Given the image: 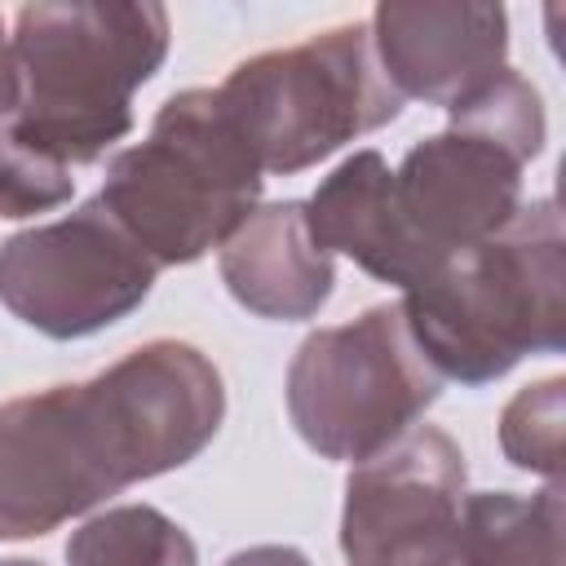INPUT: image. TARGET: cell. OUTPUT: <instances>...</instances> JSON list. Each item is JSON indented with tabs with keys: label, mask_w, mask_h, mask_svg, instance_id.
<instances>
[{
	"label": "cell",
	"mask_w": 566,
	"mask_h": 566,
	"mask_svg": "<svg viewBox=\"0 0 566 566\" xmlns=\"http://www.w3.org/2000/svg\"><path fill=\"white\" fill-rule=\"evenodd\" d=\"M566 234L557 199H531L491 239L402 292V318L442 380L482 389L526 354L566 345Z\"/></svg>",
	"instance_id": "cell-2"
},
{
	"label": "cell",
	"mask_w": 566,
	"mask_h": 566,
	"mask_svg": "<svg viewBox=\"0 0 566 566\" xmlns=\"http://www.w3.org/2000/svg\"><path fill=\"white\" fill-rule=\"evenodd\" d=\"M217 270L226 292L248 314L270 323L314 318L336 287V265L310 234L305 199H279L256 208L221 243Z\"/></svg>",
	"instance_id": "cell-11"
},
{
	"label": "cell",
	"mask_w": 566,
	"mask_h": 566,
	"mask_svg": "<svg viewBox=\"0 0 566 566\" xmlns=\"http://www.w3.org/2000/svg\"><path fill=\"white\" fill-rule=\"evenodd\" d=\"M221 566H314V562L292 544H252V548L230 553Z\"/></svg>",
	"instance_id": "cell-19"
},
{
	"label": "cell",
	"mask_w": 566,
	"mask_h": 566,
	"mask_svg": "<svg viewBox=\"0 0 566 566\" xmlns=\"http://www.w3.org/2000/svg\"><path fill=\"white\" fill-rule=\"evenodd\" d=\"M305 221L327 256L340 252L380 283L407 292L424 279L398 221L394 168L380 150H354L349 159H340L305 199Z\"/></svg>",
	"instance_id": "cell-12"
},
{
	"label": "cell",
	"mask_w": 566,
	"mask_h": 566,
	"mask_svg": "<svg viewBox=\"0 0 566 566\" xmlns=\"http://www.w3.org/2000/svg\"><path fill=\"white\" fill-rule=\"evenodd\" d=\"M522 168L509 146L464 124H447L402 155L394 168V203L424 279L447 256L513 221L522 208Z\"/></svg>",
	"instance_id": "cell-9"
},
{
	"label": "cell",
	"mask_w": 566,
	"mask_h": 566,
	"mask_svg": "<svg viewBox=\"0 0 566 566\" xmlns=\"http://www.w3.org/2000/svg\"><path fill=\"white\" fill-rule=\"evenodd\" d=\"M75 190L71 168L44 159L40 150H31L9 124H0V217L4 221H22L49 208H62Z\"/></svg>",
	"instance_id": "cell-17"
},
{
	"label": "cell",
	"mask_w": 566,
	"mask_h": 566,
	"mask_svg": "<svg viewBox=\"0 0 566 566\" xmlns=\"http://www.w3.org/2000/svg\"><path fill=\"white\" fill-rule=\"evenodd\" d=\"M66 566H199V548L164 509L115 504L71 531Z\"/></svg>",
	"instance_id": "cell-14"
},
{
	"label": "cell",
	"mask_w": 566,
	"mask_h": 566,
	"mask_svg": "<svg viewBox=\"0 0 566 566\" xmlns=\"http://www.w3.org/2000/svg\"><path fill=\"white\" fill-rule=\"evenodd\" d=\"M168 9L133 0L22 4L13 57L22 106L9 128L62 168L102 159L133 128V93L168 57Z\"/></svg>",
	"instance_id": "cell-3"
},
{
	"label": "cell",
	"mask_w": 566,
	"mask_h": 566,
	"mask_svg": "<svg viewBox=\"0 0 566 566\" xmlns=\"http://www.w3.org/2000/svg\"><path fill=\"white\" fill-rule=\"evenodd\" d=\"M464 451L438 424H416L345 478L340 553L349 566H460Z\"/></svg>",
	"instance_id": "cell-8"
},
{
	"label": "cell",
	"mask_w": 566,
	"mask_h": 566,
	"mask_svg": "<svg viewBox=\"0 0 566 566\" xmlns=\"http://www.w3.org/2000/svg\"><path fill=\"white\" fill-rule=\"evenodd\" d=\"M460 566H562V482H548L535 495H464Z\"/></svg>",
	"instance_id": "cell-13"
},
{
	"label": "cell",
	"mask_w": 566,
	"mask_h": 566,
	"mask_svg": "<svg viewBox=\"0 0 566 566\" xmlns=\"http://www.w3.org/2000/svg\"><path fill=\"white\" fill-rule=\"evenodd\" d=\"M287 416L310 451L363 464L389 451L438 402L442 376L420 354L402 305H371L310 332L287 367Z\"/></svg>",
	"instance_id": "cell-6"
},
{
	"label": "cell",
	"mask_w": 566,
	"mask_h": 566,
	"mask_svg": "<svg viewBox=\"0 0 566 566\" xmlns=\"http://www.w3.org/2000/svg\"><path fill=\"white\" fill-rule=\"evenodd\" d=\"M562 411H566V380L544 376L517 389L500 411V451L513 469L562 482Z\"/></svg>",
	"instance_id": "cell-16"
},
{
	"label": "cell",
	"mask_w": 566,
	"mask_h": 566,
	"mask_svg": "<svg viewBox=\"0 0 566 566\" xmlns=\"http://www.w3.org/2000/svg\"><path fill=\"white\" fill-rule=\"evenodd\" d=\"M0 566H44V562H31V557H4Z\"/></svg>",
	"instance_id": "cell-20"
},
{
	"label": "cell",
	"mask_w": 566,
	"mask_h": 566,
	"mask_svg": "<svg viewBox=\"0 0 566 566\" xmlns=\"http://www.w3.org/2000/svg\"><path fill=\"white\" fill-rule=\"evenodd\" d=\"M217 97L261 172L274 177L314 168L402 111L367 22H340L301 44L243 57L217 84Z\"/></svg>",
	"instance_id": "cell-5"
},
{
	"label": "cell",
	"mask_w": 566,
	"mask_h": 566,
	"mask_svg": "<svg viewBox=\"0 0 566 566\" xmlns=\"http://www.w3.org/2000/svg\"><path fill=\"white\" fill-rule=\"evenodd\" d=\"M226 420L217 363L146 340L106 371L0 407V539H35L133 482L190 464Z\"/></svg>",
	"instance_id": "cell-1"
},
{
	"label": "cell",
	"mask_w": 566,
	"mask_h": 566,
	"mask_svg": "<svg viewBox=\"0 0 566 566\" xmlns=\"http://www.w3.org/2000/svg\"><path fill=\"white\" fill-rule=\"evenodd\" d=\"M261 186L217 88H181L155 111L146 142L106 164L97 203L155 265H190L256 212Z\"/></svg>",
	"instance_id": "cell-4"
},
{
	"label": "cell",
	"mask_w": 566,
	"mask_h": 566,
	"mask_svg": "<svg viewBox=\"0 0 566 566\" xmlns=\"http://www.w3.org/2000/svg\"><path fill=\"white\" fill-rule=\"evenodd\" d=\"M18 106H22V75L13 57V35L4 31V18H0V119L18 115Z\"/></svg>",
	"instance_id": "cell-18"
},
{
	"label": "cell",
	"mask_w": 566,
	"mask_h": 566,
	"mask_svg": "<svg viewBox=\"0 0 566 566\" xmlns=\"http://www.w3.org/2000/svg\"><path fill=\"white\" fill-rule=\"evenodd\" d=\"M159 265L97 203L18 230L0 243V305L49 340H84L133 310L155 287Z\"/></svg>",
	"instance_id": "cell-7"
},
{
	"label": "cell",
	"mask_w": 566,
	"mask_h": 566,
	"mask_svg": "<svg viewBox=\"0 0 566 566\" xmlns=\"http://www.w3.org/2000/svg\"><path fill=\"white\" fill-rule=\"evenodd\" d=\"M447 119L451 124H464V128H473V133H482V137H491L500 146H509L522 164H531L544 150V137H548L544 97L513 66H504L478 93H469L464 102H455L447 111Z\"/></svg>",
	"instance_id": "cell-15"
},
{
	"label": "cell",
	"mask_w": 566,
	"mask_h": 566,
	"mask_svg": "<svg viewBox=\"0 0 566 566\" xmlns=\"http://www.w3.org/2000/svg\"><path fill=\"white\" fill-rule=\"evenodd\" d=\"M367 31L385 80L402 102L416 97L451 111L509 66V13L500 4L385 0L371 9Z\"/></svg>",
	"instance_id": "cell-10"
}]
</instances>
